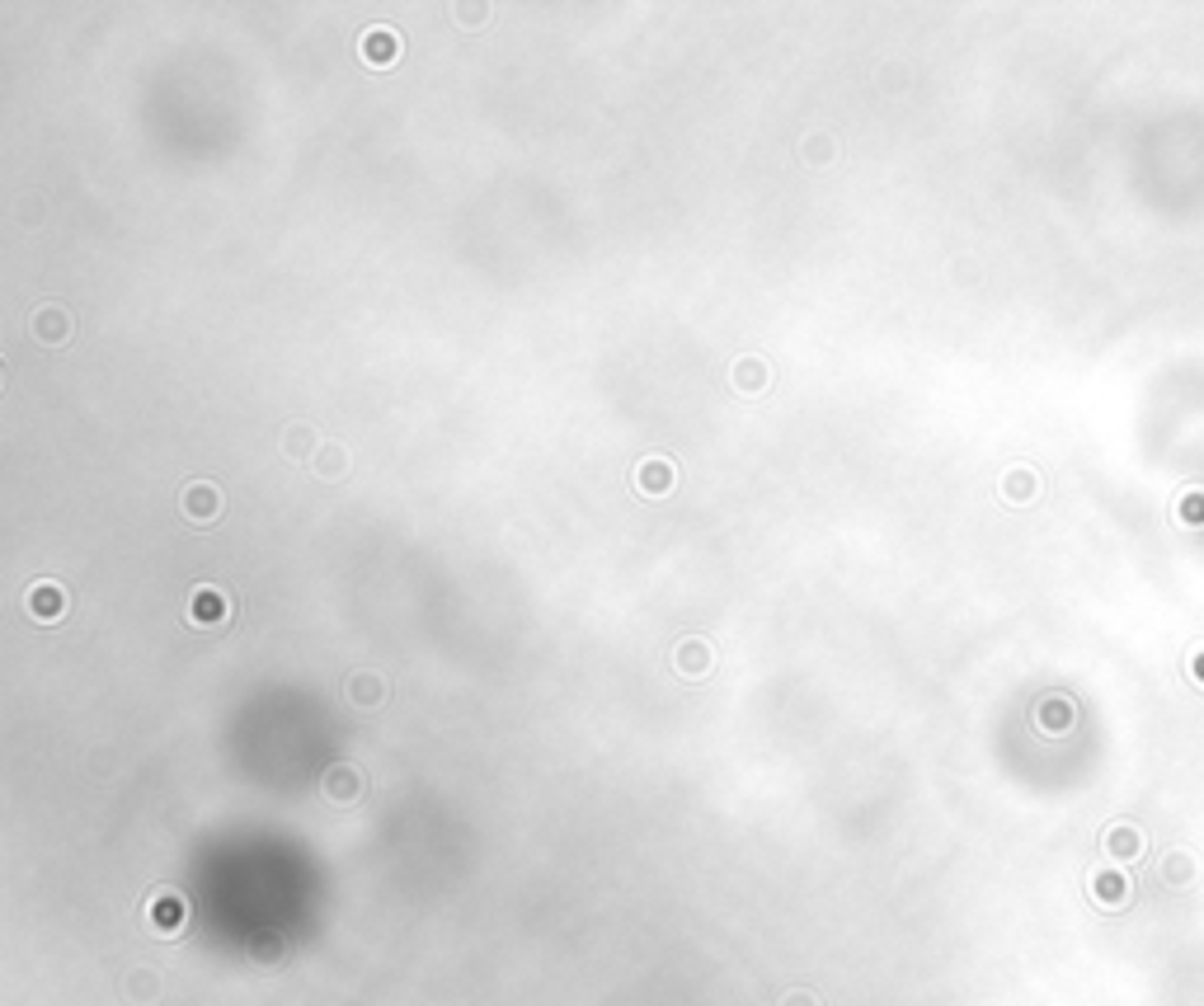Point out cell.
I'll list each match as a JSON object with an SVG mask.
<instances>
[{
    "mask_svg": "<svg viewBox=\"0 0 1204 1006\" xmlns=\"http://www.w3.org/2000/svg\"><path fill=\"white\" fill-rule=\"evenodd\" d=\"M179 513H184V522H193V527L222 522V513H226L222 485H217V480H189V485L179 489Z\"/></svg>",
    "mask_w": 1204,
    "mask_h": 1006,
    "instance_id": "6da1fadb",
    "label": "cell"
},
{
    "mask_svg": "<svg viewBox=\"0 0 1204 1006\" xmlns=\"http://www.w3.org/2000/svg\"><path fill=\"white\" fill-rule=\"evenodd\" d=\"M184 621L198 626V631H213V626H226L231 621V593L217 584H198L189 593V607H184Z\"/></svg>",
    "mask_w": 1204,
    "mask_h": 1006,
    "instance_id": "7a4b0ae2",
    "label": "cell"
},
{
    "mask_svg": "<svg viewBox=\"0 0 1204 1006\" xmlns=\"http://www.w3.org/2000/svg\"><path fill=\"white\" fill-rule=\"evenodd\" d=\"M146 922H151L156 936H179V931L189 927V903H184L175 889H156V894L146 898Z\"/></svg>",
    "mask_w": 1204,
    "mask_h": 1006,
    "instance_id": "3957f363",
    "label": "cell"
},
{
    "mask_svg": "<svg viewBox=\"0 0 1204 1006\" xmlns=\"http://www.w3.org/2000/svg\"><path fill=\"white\" fill-rule=\"evenodd\" d=\"M29 334H34L38 343H47V348H62V343L76 334V321H71L67 306H57V301H43V306L29 315Z\"/></svg>",
    "mask_w": 1204,
    "mask_h": 1006,
    "instance_id": "277c9868",
    "label": "cell"
},
{
    "mask_svg": "<svg viewBox=\"0 0 1204 1006\" xmlns=\"http://www.w3.org/2000/svg\"><path fill=\"white\" fill-rule=\"evenodd\" d=\"M358 52H363V67L390 71L396 57H401V34L386 29V24H372V29H363V38H358Z\"/></svg>",
    "mask_w": 1204,
    "mask_h": 1006,
    "instance_id": "5b68a950",
    "label": "cell"
},
{
    "mask_svg": "<svg viewBox=\"0 0 1204 1006\" xmlns=\"http://www.w3.org/2000/svg\"><path fill=\"white\" fill-rule=\"evenodd\" d=\"M673 673L687 677V682H702V677L715 673V649L702 640V635H687V640L673 644Z\"/></svg>",
    "mask_w": 1204,
    "mask_h": 1006,
    "instance_id": "8992f818",
    "label": "cell"
},
{
    "mask_svg": "<svg viewBox=\"0 0 1204 1006\" xmlns=\"http://www.w3.org/2000/svg\"><path fill=\"white\" fill-rule=\"evenodd\" d=\"M678 476H682V471L669 461V456H645V461H636V471H631L636 489H640V494H649V498L678 489Z\"/></svg>",
    "mask_w": 1204,
    "mask_h": 1006,
    "instance_id": "52a82bcc",
    "label": "cell"
},
{
    "mask_svg": "<svg viewBox=\"0 0 1204 1006\" xmlns=\"http://www.w3.org/2000/svg\"><path fill=\"white\" fill-rule=\"evenodd\" d=\"M344 697L353 701L358 710H377L381 701L390 697V686H386V677H381L377 668H358V673H348V682H344Z\"/></svg>",
    "mask_w": 1204,
    "mask_h": 1006,
    "instance_id": "ba28073f",
    "label": "cell"
},
{
    "mask_svg": "<svg viewBox=\"0 0 1204 1006\" xmlns=\"http://www.w3.org/2000/svg\"><path fill=\"white\" fill-rule=\"evenodd\" d=\"M729 386H735L744 400L762 396V390L772 386V367L762 363L758 353H744V358H735V367H729Z\"/></svg>",
    "mask_w": 1204,
    "mask_h": 1006,
    "instance_id": "9c48e42d",
    "label": "cell"
},
{
    "mask_svg": "<svg viewBox=\"0 0 1204 1006\" xmlns=\"http://www.w3.org/2000/svg\"><path fill=\"white\" fill-rule=\"evenodd\" d=\"M311 476H315V480H325V485H344V480L353 476V452H348L344 443H335V438H330V443H325L321 452H315Z\"/></svg>",
    "mask_w": 1204,
    "mask_h": 1006,
    "instance_id": "30bf717a",
    "label": "cell"
},
{
    "mask_svg": "<svg viewBox=\"0 0 1204 1006\" xmlns=\"http://www.w3.org/2000/svg\"><path fill=\"white\" fill-rule=\"evenodd\" d=\"M363 790H368V781L353 762H335L325 772V799H335V805H353V799H363Z\"/></svg>",
    "mask_w": 1204,
    "mask_h": 1006,
    "instance_id": "8fae6325",
    "label": "cell"
},
{
    "mask_svg": "<svg viewBox=\"0 0 1204 1006\" xmlns=\"http://www.w3.org/2000/svg\"><path fill=\"white\" fill-rule=\"evenodd\" d=\"M24 607H29V617L38 621H62V611H67V593H62V584H34L29 588V597H24Z\"/></svg>",
    "mask_w": 1204,
    "mask_h": 1006,
    "instance_id": "7c38bea8",
    "label": "cell"
},
{
    "mask_svg": "<svg viewBox=\"0 0 1204 1006\" xmlns=\"http://www.w3.org/2000/svg\"><path fill=\"white\" fill-rule=\"evenodd\" d=\"M321 433L311 429V423H288V433H283V452H288V461H315V452H321Z\"/></svg>",
    "mask_w": 1204,
    "mask_h": 1006,
    "instance_id": "4fadbf2b",
    "label": "cell"
},
{
    "mask_svg": "<svg viewBox=\"0 0 1204 1006\" xmlns=\"http://www.w3.org/2000/svg\"><path fill=\"white\" fill-rule=\"evenodd\" d=\"M123 993H127V1002L151 1006L160 997V973L156 969H133L127 973V983H123Z\"/></svg>",
    "mask_w": 1204,
    "mask_h": 1006,
    "instance_id": "5bb4252c",
    "label": "cell"
},
{
    "mask_svg": "<svg viewBox=\"0 0 1204 1006\" xmlns=\"http://www.w3.org/2000/svg\"><path fill=\"white\" fill-rule=\"evenodd\" d=\"M833 155H837V142H833V137H828V133H810V137H804V142H800V160H804V165H810V170L828 165Z\"/></svg>",
    "mask_w": 1204,
    "mask_h": 1006,
    "instance_id": "9a60e30c",
    "label": "cell"
},
{
    "mask_svg": "<svg viewBox=\"0 0 1204 1006\" xmlns=\"http://www.w3.org/2000/svg\"><path fill=\"white\" fill-rule=\"evenodd\" d=\"M781 1006H819V1002H815V993H804V988H795V993H786V997H781Z\"/></svg>",
    "mask_w": 1204,
    "mask_h": 1006,
    "instance_id": "2e32d148",
    "label": "cell"
}]
</instances>
